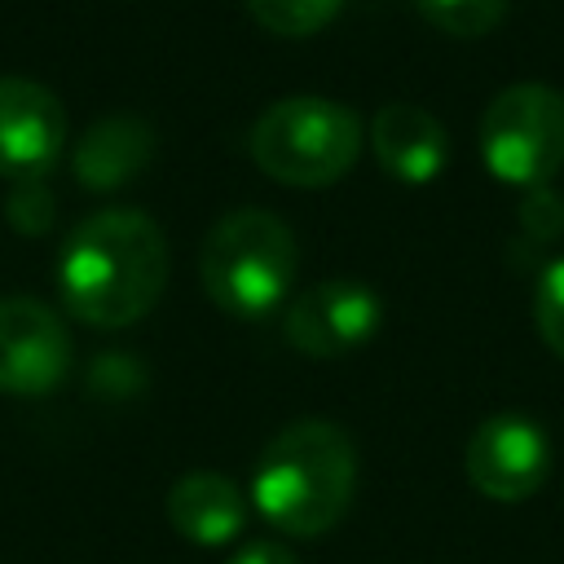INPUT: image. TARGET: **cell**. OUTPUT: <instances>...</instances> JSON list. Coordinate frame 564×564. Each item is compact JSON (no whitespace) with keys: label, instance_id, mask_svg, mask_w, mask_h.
I'll use <instances>...</instances> for the list:
<instances>
[{"label":"cell","instance_id":"cell-1","mask_svg":"<svg viewBox=\"0 0 564 564\" xmlns=\"http://www.w3.org/2000/svg\"><path fill=\"white\" fill-rule=\"evenodd\" d=\"M167 282V238L137 207L79 220L57 256V291L70 317L115 330L141 322Z\"/></svg>","mask_w":564,"mask_h":564},{"label":"cell","instance_id":"cell-2","mask_svg":"<svg viewBox=\"0 0 564 564\" xmlns=\"http://www.w3.org/2000/svg\"><path fill=\"white\" fill-rule=\"evenodd\" d=\"M357 494V445L330 419L286 423L256 458L251 507L286 538L330 533Z\"/></svg>","mask_w":564,"mask_h":564},{"label":"cell","instance_id":"cell-3","mask_svg":"<svg viewBox=\"0 0 564 564\" xmlns=\"http://www.w3.org/2000/svg\"><path fill=\"white\" fill-rule=\"evenodd\" d=\"M295 234L264 207L225 212L198 251V278L212 304L229 317H264L295 282Z\"/></svg>","mask_w":564,"mask_h":564},{"label":"cell","instance_id":"cell-4","mask_svg":"<svg viewBox=\"0 0 564 564\" xmlns=\"http://www.w3.org/2000/svg\"><path fill=\"white\" fill-rule=\"evenodd\" d=\"M256 167L282 185L317 189L339 181L361 154V119L335 97H282L251 123Z\"/></svg>","mask_w":564,"mask_h":564},{"label":"cell","instance_id":"cell-5","mask_svg":"<svg viewBox=\"0 0 564 564\" xmlns=\"http://www.w3.org/2000/svg\"><path fill=\"white\" fill-rule=\"evenodd\" d=\"M480 159L511 185H546L564 167V93L551 84H507L480 115Z\"/></svg>","mask_w":564,"mask_h":564},{"label":"cell","instance_id":"cell-6","mask_svg":"<svg viewBox=\"0 0 564 564\" xmlns=\"http://www.w3.org/2000/svg\"><path fill=\"white\" fill-rule=\"evenodd\" d=\"M463 471L489 502H524L551 476V441L529 414H489L467 436Z\"/></svg>","mask_w":564,"mask_h":564},{"label":"cell","instance_id":"cell-7","mask_svg":"<svg viewBox=\"0 0 564 564\" xmlns=\"http://www.w3.org/2000/svg\"><path fill=\"white\" fill-rule=\"evenodd\" d=\"M379 322H383V304L361 278H322L304 286L282 313V330L291 348L322 361L361 348L379 330Z\"/></svg>","mask_w":564,"mask_h":564},{"label":"cell","instance_id":"cell-8","mask_svg":"<svg viewBox=\"0 0 564 564\" xmlns=\"http://www.w3.org/2000/svg\"><path fill=\"white\" fill-rule=\"evenodd\" d=\"M70 330L35 295L0 300V392L44 397L70 370Z\"/></svg>","mask_w":564,"mask_h":564},{"label":"cell","instance_id":"cell-9","mask_svg":"<svg viewBox=\"0 0 564 564\" xmlns=\"http://www.w3.org/2000/svg\"><path fill=\"white\" fill-rule=\"evenodd\" d=\"M66 145V110L53 88L26 75H0V176L44 181Z\"/></svg>","mask_w":564,"mask_h":564},{"label":"cell","instance_id":"cell-10","mask_svg":"<svg viewBox=\"0 0 564 564\" xmlns=\"http://www.w3.org/2000/svg\"><path fill=\"white\" fill-rule=\"evenodd\" d=\"M370 145L383 172L405 185H427L449 163V137L441 119L414 101H388L370 119Z\"/></svg>","mask_w":564,"mask_h":564},{"label":"cell","instance_id":"cell-11","mask_svg":"<svg viewBox=\"0 0 564 564\" xmlns=\"http://www.w3.org/2000/svg\"><path fill=\"white\" fill-rule=\"evenodd\" d=\"M167 520L194 546H225L247 524V494L225 471H185L167 489Z\"/></svg>","mask_w":564,"mask_h":564},{"label":"cell","instance_id":"cell-12","mask_svg":"<svg viewBox=\"0 0 564 564\" xmlns=\"http://www.w3.org/2000/svg\"><path fill=\"white\" fill-rule=\"evenodd\" d=\"M154 154V132L137 115L97 119L75 145V176L84 189H119L128 185Z\"/></svg>","mask_w":564,"mask_h":564},{"label":"cell","instance_id":"cell-13","mask_svg":"<svg viewBox=\"0 0 564 564\" xmlns=\"http://www.w3.org/2000/svg\"><path fill=\"white\" fill-rule=\"evenodd\" d=\"M242 4L273 35H313L344 9V0H242Z\"/></svg>","mask_w":564,"mask_h":564},{"label":"cell","instance_id":"cell-14","mask_svg":"<svg viewBox=\"0 0 564 564\" xmlns=\"http://www.w3.org/2000/svg\"><path fill=\"white\" fill-rule=\"evenodd\" d=\"M419 13L445 31V35H485L489 26H498V18L507 13V0H414Z\"/></svg>","mask_w":564,"mask_h":564},{"label":"cell","instance_id":"cell-15","mask_svg":"<svg viewBox=\"0 0 564 564\" xmlns=\"http://www.w3.org/2000/svg\"><path fill=\"white\" fill-rule=\"evenodd\" d=\"M533 322L555 357H564V260L546 264L533 286Z\"/></svg>","mask_w":564,"mask_h":564},{"label":"cell","instance_id":"cell-16","mask_svg":"<svg viewBox=\"0 0 564 564\" xmlns=\"http://www.w3.org/2000/svg\"><path fill=\"white\" fill-rule=\"evenodd\" d=\"M4 212H9V225L22 229V234H44L57 216V198L48 194L44 181H13L9 198H4Z\"/></svg>","mask_w":564,"mask_h":564},{"label":"cell","instance_id":"cell-17","mask_svg":"<svg viewBox=\"0 0 564 564\" xmlns=\"http://www.w3.org/2000/svg\"><path fill=\"white\" fill-rule=\"evenodd\" d=\"M524 225L529 229H538V238H551L560 225H564V212H560V198L546 189V185H538V189H529V203H524Z\"/></svg>","mask_w":564,"mask_h":564},{"label":"cell","instance_id":"cell-18","mask_svg":"<svg viewBox=\"0 0 564 564\" xmlns=\"http://www.w3.org/2000/svg\"><path fill=\"white\" fill-rule=\"evenodd\" d=\"M229 564H300L282 542H269V538H260V542H247V546H238L234 551V560Z\"/></svg>","mask_w":564,"mask_h":564}]
</instances>
